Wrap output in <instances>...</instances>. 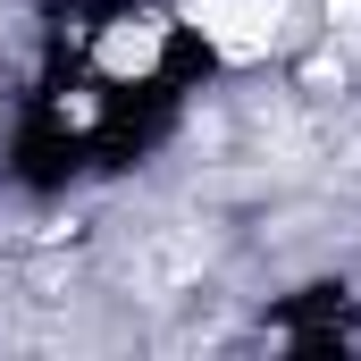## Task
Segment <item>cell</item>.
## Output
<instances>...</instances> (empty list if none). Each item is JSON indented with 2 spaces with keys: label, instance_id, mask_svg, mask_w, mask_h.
<instances>
[{
  "label": "cell",
  "instance_id": "obj_1",
  "mask_svg": "<svg viewBox=\"0 0 361 361\" xmlns=\"http://www.w3.org/2000/svg\"><path fill=\"white\" fill-rule=\"evenodd\" d=\"M185 34H202V51H219L227 68H252L286 42V0H185Z\"/></svg>",
  "mask_w": 361,
  "mask_h": 361
},
{
  "label": "cell",
  "instance_id": "obj_2",
  "mask_svg": "<svg viewBox=\"0 0 361 361\" xmlns=\"http://www.w3.org/2000/svg\"><path fill=\"white\" fill-rule=\"evenodd\" d=\"M160 51H169V25H160V17H109L101 42H92V68L118 76V85H135V76L160 68Z\"/></svg>",
  "mask_w": 361,
  "mask_h": 361
}]
</instances>
